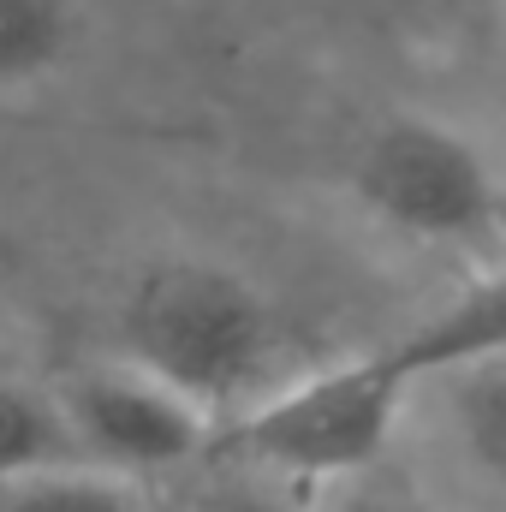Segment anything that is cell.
Instances as JSON below:
<instances>
[{
  "label": "cell",
  "mask_w": 506,
  "mask_h": 512,
  "mask_svg": "<svg viewBox=\"0 0 506 512\" xmlns=\"http://www.w3.org/2000/svg\"><path fill=\"white\" fill-rule=\"evenodd\" d=\"M411 393H417V382L381 346V352L346 358V364L298 370L262 405L233 417L215 435V447L233 465H251L262 477L346 483V477H364L387 453L393 423H399Z\"/></svg>",
  "instance_id": "7a4b0ae2"
},
{
  "label": "cell",
  "mask_w": 506,
  "mask_h": 512,
  "mask_svg": "<svg viewBox=\"0 0 506 512\" xmlns=\"http://www.w3.org/2000/svg\"><path fill=\"white\" fill-rule=\"evenodd\" d=\"M90 453L72 429V411L60 387L0 382V489L48 477V471H84Z\"/></svg>",
  "instance_id": "52a82bcc"
},
{
  "label": "cell",
  "mask_w": 506,
  "mask_h": 512,
  "mask_svg": "<svg viewBox=\"0 0 506 512\" xmlns=\"http://www.w3.org/2000/svg\"><path fill=\"white\" fill-rule=\"evenodd\" d=\"M352 197L411 245L495 251L506 239V185L477 137L435 114H387L352 155Z\"/></svg>",
  "instance_id": "3957f363"
},
{
  "label": "cell",
  "mask_w": 506,
  "mask_h": 512,
  "mask_svg": "<svg viewBox=\"0 0 506 512\" xmlns=\"http://www.w3.org/2000/svg\"><path fill=\"white\" fill-rule=\"evenodd\" d=\"M60 399L72 411V429H78L90 465L131 477V483L185 471L221 435V423L197 399H185L173 382L149 376L143 364H131L120 352L108 364H90L72 382H60Z\"/></svg>",
  "instance_id": "277c9868"
},
{
  "label": "cell",
  "mask_w": 506,
  "mask_h": 512,
  "mask_svg": "<svg viewBox=\"0 0 506 512\" xmlns=\"http://www.w3.org/2000/svg\"><path fill=\"white\" fill-rule=\"evenodd\" d=\"M322 512H411V507H399L393 495H381V489H364L358 477H346L340 489H334V501Z\"/></svg>",
  "instance_id": "8fae6325"
},
{
  "label": "cell",
  "mask_w": 506,
  "mask_h": 512,
  "mask_svg": "<svg viewBox=\"0 0 506 512\" xmlns=\"http://www.w3.org/2000/svg\"><path fill=\"white\" fill-rule=\"evenodd\" d=\"M411 382H447L477 364L506 358V262H495L483 280H471L459 298H447L435 316H423L411 334L387 346Z\"/></svg>",
  "instance_id": "5b68a950"
},
{
  "label": "cell",
  "mask_w": 506,
  "mask_h": 512,
  "mask_svg": "<svg viewBox=\"0 0 506 512\" xmlns=\"http://www.w3.org/2000/svg\"><path fill=\"white\" fill-rule=\"evenodd\" d=\"M191 512H292L251 465H233V471H215L197 495H191Z\"/></svg>",
  "instance_id": "30bf717a"
},
{
  "label": "cell",
  "mask_w": 506,
  "mask_h": 512,
  "mask_svg": "<svg viewBox=\"0 0 506 512\" xmlns=\"http://www.w3.org/2000/svg\"><path fill=\"white\" fill-rule=\"evenodd\" d=\"M90 36V0H0V96L54 84Z\"/></svg>",
  "instance_id": "8992f818"
},
{
  "label": "cell",
  "mask_w": 506,
  "mask_h": 512,
  "mask_svg": "<svg viewBox=\"0 0 506 512\" xmlns=\"http://www.w3.org/2000/svg\"><path fill=\"white\" fill-rule=\"evenodd\" d=\"M447 382H453V417H459L471 459L506 483V358L477 364L465 376H447Z\"/></svg>",
  "instance_id": "9c48e42d"
},
{
  "label": "cell",
  "mask_w": 506,
  "mask_h": 512,
  "mask_svg": "<svg viewBox=\"0 0 506 512\" xmlns=\"http://www.w3.org/2000/svg\"><path fill=\"white\" fill-rule=\"evenodd\" d=\"M0 512H149V507H143L131 477L84 465V471H48V477L0 489Z\"/></svg>",
  "instance_id": "ba28073f"
},
{
  "label": "cell",
  "mask_w": 506,
  "mask_h": 512,
  "mask_svg": "<svg viewBox=\"0 0 506 512\" xmlns=\"http://www.w3.org/2000/svg\"><path fill=\"white\" fill-rule=\"evenodd\" d=\"M120 358L173 382L221 429L262 405L292 370V328L251 274L209 256H167L131 280Z\"/></svg>",
  "instance_id": "6da1fadb"
}]
</instances>
